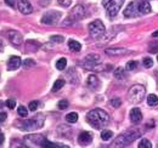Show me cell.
<instances>
[{
  "label": "cell",
  "instance_id": "6da1fadb",
  "mask_svg": "<svg viewBox=\"0 0 158 148\" xmlns=\"http://www.w3.org/2000/svg\"><path fill=\"white\" fill-rule=\"evenodd\" d=\"M152 11L151 5L146 0H134L128 5V7L124 10V16L125 17H138L141 15L150 14Z\"/></svg>",
  "mask_w": 158,
  "mask_h": 148
},
{
  "label": "cell",
  "instance_id": "7a4b0ae2",
  "mask_svg": "<svg viewBox=\"0 0 158 148\" xmlns=\"http://www.w3.org/2000/svg\"><path fill=\"white\" fill-rule=\"evenodd\" d=\"M86 121L94 129L100 130L108 124L110 117H108L107 112H105L103 109H100V108H96V109H93L86 114Z\"/></svg>",
  "mask_w": 158,
  "mask_h": 148
},
{
  "label": "cell",
  "instance_id": "3957f363",
  "mask_svg": "<svg viewBox=\"0 0 158 148\" xmlns=\"http://www.w3.org/2000/svg\"><path fill=\"white\" fill-rule=\"evenodd\" d=\"M44 115L43 114H38L37 117L28 119V120H17L16 121V126L19 129L23 130V131H34L40 128H43L44 125Z\"/></svg>",
  "mask_w": 158,
  "mask_h": 148
},
{
  "label": "cell",
  "instance_id": "277c9868",
  "mask_svg": "<svg viewBox=\"0 0 158 148\" xmlns=\"http://www.w3.org/2000/svg\"><path fill=\"white\" fill-rule=\"evenodd\" d=\"M141 136V131L140 130H129L128 132L120 135L119 137H117L114 141H113V147H127L129 146L131 142H134L136 138H139Z\"/></svg>",
  "mask_w": 158,
  "mask_h": 148
},
{
  "label": "cell",
  "instance_id": "5b68a950",
  "mask_svg": "<svg viewBox=\"0 0 158 148\" xmlns=\"http://www.w3.org/2000/svg\"><path fill=\"white\" fill-rule=\"evenodd\" d=\"M81 66L85 69L94 71V72H102L105 69L103 66H101V57L99 55H95V54L86 56L84 58V61L81 62Z\"/></svg>",
  "mask_w": 158,
  "mask_h": 148
},
{
  "label": "cell",
  "instance_id": "8992f818",
  "mask_svg": "<svg viewBox=\"0 0 158 148\" xmlns=\"http://www.w3.org/2000/svg\"><path fill=\"white\" fill-rule=\"evenodd\" d=\"M146 96V89L142 85H133L128 91V100L130 103H140Z\"/></svg>",
  "mask_w": 158,
  "mask_h": 148
},
{
  "label": "cell",
  "instance_id": "52a82bcc",
  "mask_svg": "<svg viewBox=\"0 0 158 148\" xmlns=\"http://www.w3.org/2000/svg\"><path fill=\"white\" fill-rule=\"evenodd\" d=\"M84 15H85V9H84V6L77 5V6H74V7L71 10V12L68 14V16H67V17L64 18V21L62 22V24H63V26H71V24H73V23L80 21V19L84 17Z\"/></svg>",
  "mask_w": 158,
  "mask_h": 148
},
{
  "label": "cell",
  "instance_id": "ba28073f",
  "mask_svg": "<svg viewBox=\"0 0 158 148\" xmlns=\"http://www.w3.org/2000/svg\"><path fill=\"white\" fill-rule=\"evenodd\" d=\"M124 4V0H103L102 5L107 11V15L110 17H114L119 12L122 5Z\"/></svg>",
  "mask_w": 158,
  "mask_h": 148
},
{
  "label": "cell",
  "instance_id": "9c48e42d",
  "mask_svg": "<svg viewBox=\"0 0 158 148\" xmlns=\"http://www.w3.org/2000/svg\"><path fill=\"white\" fill-rule=\"evenodd\" d=\"M105 31H106L105 26L100 19H95L89 24V33H90L91 38L99 39L105 34Z\"/></svg>",
  "mask_w": 158,
  "mask_h": 148
},
{
  "label": "cell",
  "instance_id": "30bf717a",
  "mask_svg": "<svg viewBox=\"0 0 158 148\" xmlns=\"http://www.w3.org/2000/svg\"><path fill=\"white\" fill-rule=\"evenodd\" d=\"M61 12L59 11H55V10H51V11H48L43 15L41 17V23L44 24H56L59 22V19L61 18Z\"/></svg>",
  "mask_w": 158,
  "mask_h": 148
},
{
  "label": "cell",
  "instance_id": "8fae6325",
  "mask_svg": "<svg viewBox=\"0 0 158 148\" xmlns=\"http://www.w3.org/2000/svg\"><path fill=\"white\" fill-rule=\"evenodd\" d=\"M45 140L46 138L44 136H41V135H29V136H27L24 138V142L27 145H31V146H39V147H41V145H43V142Z\"/></svg>",
  "mask_w": 158,
  "mask_h": 148
},
{
  "label": "cell",
  "instance_id": "7c38bea8",
  "mask_svg": "<svg viewBox=\"0 0 158 148\" xmlns=\"http://www.w3.org/2000/svg\"><path fill=\"white\" fill-rule=\"evenodd\" d=\"M17 7H19L21 14H23V15H29L33 11V6L31 5V2L28 0H19Z\"/></svg>",
  "mask_w": 158,
  "mask_h": 148
},
{
  "label": "cell",
  "instance_id": "4fadbf2b",
  "mask_svg": "<svg viewBox=\"0 0 158 148\" xmlns=\"http://www.w3.org/2000/svg\"><path fill=\"white\" fill-rule=\"evenodd\" d=\"M7 38L15 46H20L22 41H23V38L21 35V33H19L17 31H9L7 32Z\"/></svg>",
  "mask_w": 158,
  "mask_h": 148
},
{
  "label": "cell",
  "instance_id": "5bb4252c",
  "mask_svg": "<svg viewBox=\"0 0 158 148\" xmlns=\"http://www.w3.org/2000/svg\"><path fill=\"white\" fill-rule=\"evenodd\" d=\"M91 141H93V135H91L90 132H88V131L80 132V135L78 136V142H79V145H81V146H86V145H89Z\"/></svg>",
  "mask_w": 158,
  "mask_h": 148
},
{
  "label": "cell",
  "instance_id": "9a60e30c",
  "mask_svg": "<svg viewBox=\"0 0 158 148\" xmlns=\"http://www.w3.org/2000/svg\"><path fill=\"white\" fill-rule=\"evenodd\" d=\"M86 83H88V86H89L91 90H99L100 85H101L99 78H98L95 74L89 75V78H88V80H86Z\"/></svg>",
  "mask_w": 158,
  "mask_h": 148
},
{
  "label": "cell",
  "instance_id": "2e32d148",
  "mask_svg": "<svg viewBox=\"0 0 158 148\" xmlns=\"http://www.w3.org/2000/svg\"><path fill=\"white\" fill-rule=\"evenodd\" d=\"M105 52L110 56H122L128 54L129 51L127 49H124V47H111V49H106Z\"/></svg>",
  "mask_w": 158,
  "mask_h": 148
},
{
  "label": "cell",
  "instance_id": "e0dca14e",
  "mask_svg": "<svg viewBox=\"0 0 158 148\" xmlns=\"http://www.w3.org/2000/svg\"><path fill=\"white\" fill-rule=\"evenodd\" d=\"M21 63H22V61L19 56H12L7 62V68H9V71H15L20 67Z\"/></svg>",
  "mask_w": 158,
  "mask_h": 148
},
{
  "label": "cell",
  "instance_id": "ac0fdd59",
  "mask_svg": "<svg viewBox=\"0 0 158 148\" xmlns=\"http://www.w3.org/2000/svg\"><path fill=\"white\" fill-rule=\"evenodd\" d=\"M141 119H142L141 111H140L139 108H133V109L130 111V120H131V123L138 124V123L141 121Z\"/></svg>",
  "mask_w": 158,
  "mask_h": 148
},
{
  "label": "cell",
  "instance_id": "d6986e66",
  "mask_svg": "<svg viewBox=\"0 0 158 148\" xmlns=\"http://www.w3.org/2000/svg\"><path fill=\"white\" fill-rule=\"evenodd\" d=\"M68 47L71 49V51H74V52H79L81 50V45L77 40H73V39H71L68 41Z\"/></svg>",
  "mask_w": 158,
  "mask_h": 148
},
{
  "label": "cell",
  "instance_id": "ffe728a7",
  "mask_svg": "<svg viewBox=\"0 0 158 148\" xmlns=\"http://www.w3.org/2000/svg\"><path fill=\"white\" fill-rule=\"evenodd\" d=\"M125 68H123V67H118V68H116L114 69V76H116V79H124L125 78Z\"/></svg>",
  "mask_w": 158,
  "mask_h": 148
},
{
  "label": "cell",
  "instance_id": "44dd1931",
  "mask_svg": "<svg viewBox=\"0 0 158 148\" xmlns=\"http://www.w3.org/2000/svg\"><path fill=\"white\" fill-rule=\"evenodd\" d=\"M147 103H148V106H151V107H156V106H158V97L156 95H150V96H147Z\"/></svg>",
  "mask_w": 158,
  "mask_h": 148
},
{
  "label": "cell",
  "instance_id": "7402d4cb",
  "mask_svg": "<svg viewBox=\"0 0 158 148\" xmlns=\"http://www.w3.org/2000/svg\"><path fill=\"white\" fill-rule=\"evenodd\" d=\"M64 85V80L63 79H57L55 83H54V86H52V91L54 92H56V91H59L62 89V86Z\"/></svg>",
  "mask_w": 158,
  "mask_h": 148
},
{
  "label": "cell",
  "instance_id": "603a6c76",
  "mask_svg": "<svg viewBox=\"0 0 158 148\" xmlns=\"http://www.w3.org/2000/svg\"><path fill=\"white\" fill-rule=\"evenodd\" d=\"M66 120H67L68 123H76V121L78 120V114H77L76 112L68 113V114L66 115Z\"/></svg>",
  "mask_w": 158,
  "mask_h": 148
},
{
  "label": "cell",
  "instance_id": "cb8c5ba5",
  "mask_svg": "<svg viewBox=\"0 0 158 148\" xmlns=\"http://www.w3.org/2000/svg\"><path fill=\"white\" fill-rule=\"evenodd\" d=\"M112 137H113V132L110 131V130H105V131H102V134H101V138H102L103 141H108V140H111Z\"/></svg>",
  "mask_w": 158,
  "mask_h": 148
},
{
  "label": "cell",
  "instance_id": "d4e9b609",
  "mask_svg": "<svg viewBox=\"0 0 158 148\" xmlns=\"http://www.w3.org/2000/svg\"><path fill=\"white\" fill-rule=\"evenodd\" d=\"M66 66H67V60L66 58H60L59 61L56 62V68L59 71H63L66 68Z\"/></svg>",
  "mask_w": 158,
  "mask_h": 148
},
{
  "label": "cell",
  "instance_id": "484cf974",
  "mask_svg": "<svg viewBox=\"0 0 158 148\" xmlns=\"http://www.w3.org/2000/svg\"><path fill=\"white\" fill-rule=\"evenodd\" d=\"M138 147L139 148H152V143H151L148 140H146V138H142V140L139 142Z\"/></svg>",
  "mask_w": 158,
  "mask_h": 148
},
{
  "label": "cell",
  "instance_id": "4316f807",
  "mask_svg": "<svg viewBox=\"0 0 158 148\" xmlns=\"http://www.w3.org/2000/svg\"><path fill=\"white\" fill-rule=\"evenodd\" d=\"M17 113H19V115L21 118H27V115H28V111H27V108L24 106H20L17 108Z\"/></svg>",
  "mask_w": 158,
  "mask_h": 148
},
{
  "label": "cell",
  "instance_id": "83f0119b",
  "mask_svg": "<svg viewBox=\"0 0 158 148\" xmlns=\"http://www.w3.org/2000/svg\"><path fill=\"white\" fill-rule=\"evenodd\" d=\"M136 66H138V63L135 61H129L127 63V66H125V69L127 71H135L136 69Z\"/></svg>",
  "mask_w": 158,
  "mask_h": 148
},
{
  "label": "cell",
  "instance_id": "f1b7e54d",
  "mask_svg": "<svg viewBox=\"0 0 158 148\" xmlns=\"http://www.w3.org/2000/svg\"><path fill=\"white\" fill-rule=\"evenodd\" d=\"M142 63H143V66H145L146 68H151V67L153 66V61H152V58H150V57L143 58V60H142Z\"/></svg>",
  "mask_w": 158,
  "mask_h": 148
},
{
  "label": "cell",
  "instance_id": "f546056e",
  "mask_svg": "<svg viewBox=\"0 0 158 148\" xmlns=\"http://www.w3.org/2000/svg\"><path fill=\"white\" fill-rule=\"evenodd\" d=\"M68 106H69V103H68L67 100H61L59 103H57L59 109H66V108H68Z\"/></svg>",
  "mask_w": 158,
  "mask_h": 148
},
{
  "label": "cell",
  "instance_id": "4dcf8cb0",
  "mask_svg": "<svg viewBox=\"0 0 158 148\" xmlns=\"http://www.w3.org/2000/svg\"><path fill=\"white\" fill-rule=\"evenodd\" d=\"M34 64H35V62H34L33 60H31V58H27V60L23 61V67H24V68H31V67H33Z\"/></svg>",
  "mask_w": 158,
  "mask_h": 148
},
{
  "label": "cell",
  "instance_id": "1f68e13d",
  "mask_svg": "<svg viewBox=\"0 0 158 148\" xmlns=\"http://www.w3.org/2000/svg\"><path fill=\"white\" fill-rule=\"evenodd\" d=\"M110 105L112 107H114V108H118V107H120V105H122V101L119 98H113V100L110 101Z\"/></svg>",
  "mask_w": 158,
  "mask_h": 148
},
{
  "label": "cell",
  "instance_id": "d6a6232c",
  "mask_svg": "<svg viewBox=\"0 0 158 148\" xmlns=\"http://www.w3.org/2000/svg\"><path fill=\"white\" fill-rule=\"evenodd\" d=\"M38 107H39V102L38 101H32L31 103H29V111H32V112H34V111H37L38 109Z\"/></svg>",
  "mask_w": 158,
  "mask_h": 148
},
{
  "label": "cell",
  "instance_id": "836d02e7",
  "mask_svg": "<svg viewBox=\"0 0 158 148\" xmlns=\"http://www.w3.org/2000/svg\"><path fill=\"white\" fill-rule=\"evenodd\" d=\"M148 51H150V52H158V41H155V43L150 44Z\"/></svg>",
  "mask_w": 158,
  "mask_h": 148
},
{
  "label": "cell",
  "instance_id": "e575fe53",
  "mask_svg": "<svg viewBox=\"0 0 158 148\" xmlns=\"http://www.w3.org/2000/svg\"><path fill=\"white\" fill-rule=\"evenodd\" d=\"M10 109H14L15 107H16V101L15 100H12V98H10V100H7L6 101V103H5Z\"/></svg>",
  "mask_w": 158,
  "mask_h": 148
},
{
  "label": "cell",
  "instance_id": "d590c367",
  "mask_svg": "<svg viewBox=\"0 0 158 148\" xmlns=\"http://www.w3.org/2000/svg\"><path fill=\"white\" fill-rule=\"evenodd\" d=\"M57 1H59L60 5L63 6V7H69L71 4H72V0H57Z\"/></svg>",
  "mask_w": 158,
  "mask_h": 148
},
{
  "label": "cell",
  "instance_id": "8d00e7d4",
  "mask_svg": "<svg viewBox=\"0 0 158 148\" xmlns=\"http://www.w3.org/2000/svg\"><path fill=\"white\" fill-rule=\"evenodd\" d=\"M51 41H55V43H63L64 41V38L62 35H52L51 37Z\"/></svg>",
  "mask_w": 158,
  "mask_h": 148
},
{
  "label": "cell",
  "instance_id": "74e56055",
  "mask_svg": "<svg viewBox=\"0 0 158 148\" xmlns=\"http://www.w3.org/2000/svg\"><path fill=\"white\" fill-rule=\"evenodd\" d=\"M6 117H7V114H6L5 112H1V113H0V123L4 121V120L6 119Z\"/></svg>",
  "mask_w": 158,
  "mask_h": 148
},
{
  "label": "cell",
  "instance_id": "f35d334b",
  "mask_svg": "<svg viewBox=\"0 0 158 148\" xmlns=\"http://www.w3.org/2000/svg\"><path fill=\"white\" fill-rule=\"evenodd\" d=\"M5 1H6V4H7V5H10L11 7H14V6H15V1H14V0H5Z\"/></svg>",
  "mask_w": 158,
  "mask_h": 148
},
{
  "label": "cell",
  "instance_id": "ab89813d",
  "mask_svg": "<svg viewBox=\"0 0 158 148\" xmlns=\"http://www.w3.org/2000/svg\"><path fill=\"white\" fill-rule=\"evenodd\" d=\"M153 126H155V121H153V120L147 123V128H153Z\"/></svg>",
  "mask_w": 158,
  "mask_h": 148
},
{
  "label": "cell",
  "instance_id": "60d3db41",
  "mask_svg": "<svg viewBox=\"0 0 158 148\" xmlns=\"http://www.w3.org/2000/svg\"><path fill=\"white\" fill-rule=\"evenodd\" d=\"M4 49V41H2V39L0 38V51Z\"/></svg>",
  "mask_w": 158,
  "mask_h": 148
},
{
  "label": "cell",
  "instance_id": "b9f144b4",
  "mask_svg": "<svg viewBox=\"0 0 158 148\" xmlns=\"http://www.w3.org/2000/svg\"><path fill=\"white\" fill-rule=\"evenodd\" d=\"M4 140H5V137H4V135H2L1 132H0V145H1L2 142H4Z\"/></svg>",
  "mask_w": 158,
  "mask_h": 148
},
{
  "label": "cell",
  "instance_id": "7bdbcfd3",
  "mask_svg": "<svg viewBox=\"0 0 158 148\" xmlns=\"http://www.w3.org/2000/svg\"><path fill=\"white\" fill-rule=\"evenodd\" d=\"M152 37H153V38H158V31H156V32L152 34Z\"/></svg>",
  "mask_w": 158,
  "mask_h": 148
},
{
  "label": "cell",
  "instance_id": "ee69618b",
  "mask_svg": "<svg viewBox=\"0 0 158 148\" xmlns=\"http://www.w3.org/2000/svg\"><path fill=\"white\" fill-rule=\"evenodd\" d=\"M157 61H158V56H157Z\"/></svg>",
  "mask_w": 158,
  "mask_h": 148
},
{
  "label": "cell",
  "instance_id": "f6af8a7d",
  "mask_svg": "<svg viewBox=\"0 0 158 148\" xmlns=\"http://www.w3.org/2000/svg\"><path fill=\"white\" fill-rule=\"evenodd\" d=\"M157 80H158V76H157Z\"/></svg>",
  "mask_w": 158,
  "mask_h": 148
}]
</instances>
